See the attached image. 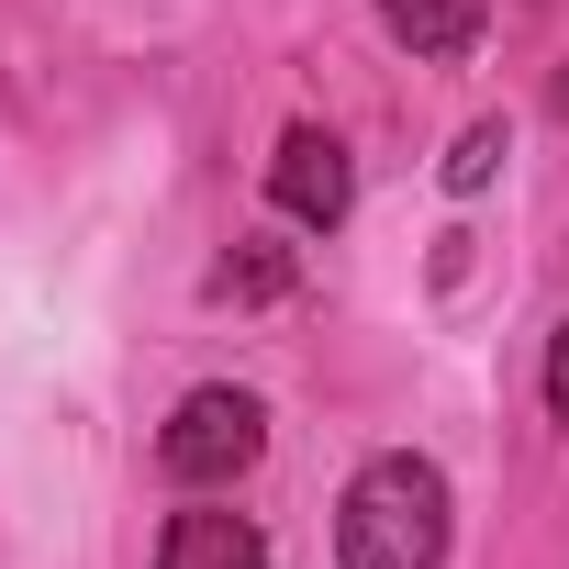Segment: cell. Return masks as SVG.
<instances>
[{
  "label": "cell",
  "mask_w": 569,
  "mask_h": 569,
  "mask_svg": "<svg viewBox=\"0 0 569 569\" xmlns=\"http://www.w3.org/2000/svg\"><path fill=\"white\" fill-rule=\"evenodd\" d=\"M336 558L347 569H436L447 558V480L436 458H369L336 502Z\"/></svg>",
  "instance_id": "6da1fadb"
},
{
  "label": "cell",
  "mask_w": 569,
  "mask_h": 569,
  "mask_svg": "<svg viewBox=\"0 0 569 569\" xmlns=\"http://www.w3.org/2000/svg\"><path fill=\"white\" fill-rule=\"evenodd\" d=\"M268 447V413L246 402V391H190L179 413H168V436H157V458H168V480H190V491H212V480H234L246 458Z\"/></svg>",
  "instance_id": "7a4b0ae2"
},
{
  "label": "cell",
  "mask_w": 569,
  "mask_h": 569,
  "mask_svg": "<svg viewBox=\"0 0 569 569\" xmlns=\"http://www.w3.org/2000/svg\"><path fill=\"white\" fill-rule=\"evenodd\" d=\"M268 201L291 223H336L347 212V146L325 123H291V134H279V168H268Z\"/></svg>",
  "instance_id": "3957f363"
},
{
  "label": "cell",
  "mask_w": 569,
  "mask_h": 569,
  "mask_svg": "<svg viewBox=\"0 0 569 569\" xmlns=\"http://www.w3.org/2000/svg\"><path fill=\"white\" fill-rule=\"evenodd\" d=\"M157 569H268V536L246 513H179L168 547H157Z\"/></svg>",
  "instance_id": "277c9868"
},
{
  "label": "cell",
  "mask_w": 569,
  "mask_h": 569,
  "mask_svg": "<svg viewBox=\"0 0 569 569\" xmlns=\"http://www.w3.org/2000/svg\"><path fill=\"white\" fill-rule=\"evenodd\" d=\"M380 23L413 46V57H458L480 34V0H380Z\"/></svg>",
  "instance_id": "5b68a950"
},
{
  "label": "cell",
  "mask_w": 569,
  "mask_h": 569,
  "mask_svg": "<svg viewBox=\"0 0 569 569\" xmlns=\"http://www.w3.org/2000/svg\"><path fill=\"white\" fill-rule=\"evenodd\" d=\"M491 168H502V123H469V134H458V157H447V190H480Z\"/></svg>",
  "instance_id": "8992f818"
},
{
  "label": "cell",
  "mask_w": 569,
  "mask_h": 569,
  "mask_svg": "<svg viewBox=\"0 0 569 569\" xmlns=\"http://www.w3.org/2000/svg\"><path fill=\"white\" fill-rule=\"evenodd\" d=\"M547 413H558V425H569V325H558V336H547Z\"/></svg>",
  "instance_id": "52a82bcc"
},
{
  "label": "cell",
  "mask_w": 569,
  "mask_h": 569,
  "mask_svg": "<svg viewBox=\"0 0 569 569\" xmlns=\"http://www.w3.org/2000/svg\"><path fill=\"white\" fill-rule=\"evenodd\" d=\"M558 112H569V79H558Z\"/></svg>",
  "instance_id": "ba28073f"
}]
</instances>
